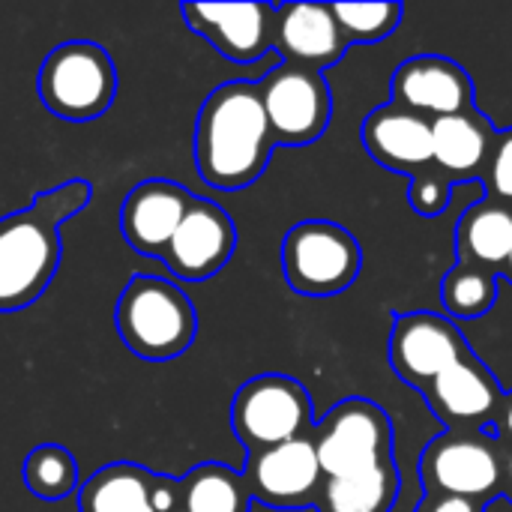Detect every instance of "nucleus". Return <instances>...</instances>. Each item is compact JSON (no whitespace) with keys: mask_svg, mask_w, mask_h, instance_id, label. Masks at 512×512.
<instances>
[{"mask_svg":"<svg viewBox=\"0 0 512 512\" xmlns=\"http://www.w3.org/2000/svg\"><path fill=\"white\" fill-rule=\"evenodd\" d=\"M243 480L255 501L276 510H297L315 504L324 486V471L318 465L315 444L306 435L270 450L249 453Z\"/></svg>","mask_w":512,"mask_h":512,"instance_id":"nucleus-11","label":"nucleus"},{"mask_svg":"<svg viewBox=\"0 0 512 512\" xmlns=\"http://www.w3.org/2000/svg\"><path fill=\"white\" fill-rule=\"evenodd\" d=\"M264 114L276 147H306L324 135L333 114L330 84L321 72L279 63L258 81Z\"/></svg>","mask_w":512,"mask_h":512,"instance_id":"nucleus-9","label":"nucleus"},{"mask_svg":"<svg viewBox=\"0 0 512 512\" xmlns=\"http://www.w3.org/2000/svg\"><path fill=\"white\" fill-rule=\"evenodd\" d=\"M150 504L153 512H177L183 510V495H180V480L153 474L150 480Z\"/></svg>","mask_w":512,"mask_h":512,"instance_id":"nucleus-30","label":"nucleus"},{"mask_svg":"<svg viewBox=\"0 0 512 512\" xmlns=\"http://www.w3.org/2000/svg\"><path fill=\"white\" fill-rule=\"evenodd\" d=\"M459 264L501 273L512 249V210L486 198L468 207L456 225Z\"/></svg>","mask_w":512,"mask_h":512,"instance_id":"nucleus-20","label":"nucleus"},{"mask_svg":"<svg viewBox=\"0 0 512 512\" xmlns=\"http://www.w3.org/2000/svg\"><path fill=\"white\" fill-rule=\"evenodd\" d=\"M90 201V183L87 180H69L51 192H39L30 204L36 216H42L48 225L60 228L69 216L81 213Z\"/></svg>","mask_w":512,"mask_h":512,"instance_id":"nucleus-27","label":"nucleus"},{"mask_svg":"<svg viewBox=\"0 0 512 512\" xmlns=\"http://www.w3.org/2000/svg\"><path fill=\"white\" fill-rule=\"evenodd\" d=\"M234 246H237V228L231 216L219 204L207 198H195L159 258L168 264L174 276L201 282L216 276L228 264Z\"/></svg>","mask_w":512,"mask_h":512,"instance_id":"nucleus-13","label":"nucleus"},{"mask_svg":"<svg viewBox=\"0 0 512 512\" xmlns=\"http://www.w3.org/2000/svg\"><path fill=\"white\" fill-rule=\"evenodd\" d=\"M195 195L171 180H144L138 183L120 210V231L126 243L141 255H162Z\"/></svg>","mask_w":512,"mask_h":512,"instance_id":"nucleus-17","label":"nucleus"},{"mask_svg":"<svg viewBox=\"0 0 512 512\" xmlns=\"http://www.w3.org/2000/svg\"><path fill=\"white\" fill-rule=\"evenodd\" d=\"M492 144H495V132L486 123V117L477 114L474 108L432 120V150H435L432 165L453 183L486 171Z\"/></svg>","mask_w":512,"mask_h":512,"instance_id":"nucleus-19","label":"nucleus"},{"mask_svg":"<svg viewBox=\"0 0 512 512\" xmlns=\"http://www.w3.org/2000/svg\"><path fill=\"white\" fill-rule=\"evenodd\" d=\"M42 105L69 123L102 117L117 93L114 60L99 42H63L48 51L39 66Z\"/></svg>","mask_w":512,"mask_h":512,"instance_id":"nucleus-3","label":"nucleus"},{"mask_svg":"<svg viewBox=\"0 0 512 512\" xmlns=\"http://www.w3.org/2000/svg\"><path fill=\"white\" fill-rule=\"evenodd\" d=\"M60 264L57 228L30 207L0 219V312H18L42 297Z\"/></svg>","mask_w":512,"mask_h":512,"instance_id":"nucleus-8","label":"nucleus"},{"mask_svg":"<svg viewBox=\"0 0 512 512\" xmlns=\"http://www.w3.org/2000/svg\"><path fill=\"white\" fill-rule=\"evenodd\" d=\"M273 147L258 81H228L207 96L195 123V162L207 186L234 192L255 183Z\"/></svg>","mask_w":512,"mask_h":512,"instance_id":"nucleus-1","label":"nucleus"},{"mask_svg":"<svg viewBox=\"0 0 512 512\" xmlns=\"http://www.w3.org/2000/svg\"><path fill=\"white\" fill-rule=\"evenodd\" d=\"M501 273H504V276L512 282V249H510V258H507V264H504V270H501Z\"/></svg>","mask_w":512,"mask_h":512,"instance_id":"nucleus-34","label":"nucleus"},{"mask_svg":"<svg viewBox=\"0 0 512 512\" xmlns=\"http://www.w3.org/2000/svg\"><path fill=\"white\" fill-rule=\"evenodd\" d=\"M363 144L390 171L420 174L432 165V120L399 105H381L363 120Z\"/></svg>","mask_w":512,"mask_h":512,"instance_id":"nucleus-18","label":"nucleus"},{"mask_svg":"<svg viewBox=\"0 0 512 512\" xmlns=\"http://www.w3.org/2000/svg\"><path fill=\"white\" fill-rule=\"evenodd\" d=\"M309 438L324 477H351L393 462L390 417L369 399L339 402Z\"/></svg>","mask_w":512,"mask_h":512,"instance_id":"nucleus-6","label":"nucleus"},{"mask_svg":"<svg viewBox=\"0 0 512 512\" xmlns=\"http://www.w3.org/2000/svg\"><path fill=\"white\" fill-rule=\"evenodd\" d=\"M150 480L153 474L129 465L114 462L96 471L78 492L81 512H153L150 504Z\"/></svg>","mask_w":512,"mask_h":512,"instance_id":"nucleus-22","label":"nucleus"},{"mask_svg":"<svg viewBox=\"0 0 512 512\" xmlns=\"http://www.w3.org/2000/svg\"><path fill=\"white\" fill-rule=\"evenodd\" d=\"M363 252L357 237L324 219L294 225L282 243V270L288 285L306 297H333L360 276Z\"/></svg>","mask_w":512,"mask_h":512,"instance_id":"nucleus-4","label":"nucleus"},{"mask_svg":"<svg viewBox=\"0 0 512 512\" xmlns=\"http://www.w3.org/2000/svg\"><path fill=\"white\" fill-rule=\"evenodd\" d=\"M396 498L399 468L396 462H387L351 477H324L315 507L318 512H390Z\"/></svg>","mask_w":512,"mask_h":512,"instance_id":"nucleus-21","label":"nucleus"},{"mask_svg":"<svg viewBox=\"0 0 512 512\" xmlns=\"http://www.w3.org/2000/svg\"><path fill=\"white\" fill-rule=\"evenodd\" d=\"M420 477L429 495L483 504L504 489V453L492 435L444 432L423 450Z\"/></svg>","mask_w":512,"mask_h":512,"instance_id":"nucleus-7","label":"nucleus"},{"mask_svg":"<svg viewBox=\"0 0 512 512\" xmlns=\"http://www.w3.org/2000/svg\"><path fill=\"white\" fill-rule=\"evenodd\" d=\"M486 177H489L492 201L512 207V129L495 135V144L486 162Z\"/></svg>","mask_w":512,"mask_h":512,"instance_id":"nucleus-29","label":"nucleus"},{"mask_svg":"<svg viewBox=\"0 0 512 512\" xmlns=\"http://www.w3.org/2000/svg\"><path fill=\"white\" fill-rule=\"evenodd\" d=\"M450 192H453V180H447L435 165L411 177V207L426 219L441 216L447 210Z\"/></svg>","mask_w":512,"mask_h":512,"instance_id":"nucleus-28","label":"nucleus"},{"mask_svg":"<svg viewBox=\"0 0 512 512\" xmlns=\"http://www.w3.org/2000/svg\"><path fill=\"white\" fill-rule=\"evenodd\" d=\"M417 512H483V504L477 501H462V498H438V495H429Z\"/></svg>","mask_w":512,"mask_h":512,"instance_id":"nucleus-31","label":"nucleus"},{"mask_svg":"<svg viewBox=\"0 0 512 512\" xmlns=\"http://www.w3.org/2000/svg\"><path fill=\"white\" fill-rule=\"evenodd\" d=\"M183 18L234 63H261L273 54L276 6L270 3H183Z\"/></svg>","mask_w":512,"mask_h":512,"instance_id":"nucleus-12","label":"nucleus"},{"mask_svg":"<svg viewBox=\"0 0 512 512\" xmlns=\"http://www.w3.org/2000/svg\"><path fill=\"white\" fill-rule=\"evenodd\" d=\"M441 300H444V309L453 318H480L498 300V276L486 273L480 267L456 264L444 276Z\"/></svg>","mask_w":512,"mask_h":512,"instance_id":"nucleus-25","label":"nucleus"},{"mask_svg":"<svg viewBox=\"0 0 512 512\" xmlns=\"http://www.w3.org/2000/svg\"><path fill=\"white\" fill-rule=\"evenodd\" d=\"M429 408L453 426V432H468L474 426H486L501 411V387L495 375L471 354L441 372L423 390Z\"/></svg>","mask_w":512,"mask_h":512,"instance_id":"nucleus-16","label":"nucleus"},{"mask_svg":"<svg viewBox=\"0 0 512 512\" xmlns=\"http://www.w3.org/2000/svg\"><path fill=\"white\" fill-rule=\"evenodd\" d=\"M512 501V450L504 456V489H501Z\"/></svg>","mask_w":512,"mask_h":512,"instance_id":"nucleus-33","label":"nucleus"},{"mask_svg":"<svg viewBox=\"0 0 512 512\" xmlns=\"http://www.w3.org/2000/svg\"><path fill=\"white\" fill-rule=\"evenodd\" d=\"M498 423L504 429V435L512 441V393L501 402V411H498Z\"/></svg>","mask_w":512,"mask_h":512,"instance_id":"nucleus-32","label":"nucleus"},{"mask_svg":"<svg viewBox=\"0 0 512 512\" xmlns=\"http://www.w3.org/2000/svg\"><path fill=\"white\" fill-rule=\"evenodd\" d=\"M273 51L285 63L321 72L342 60L348 42L327 3H285L276 6Z\"/></svg>","mask_w":512,"mask_h":512,"instance_id":"nucleus-15","label":"nucleus"},{"mask_svg":"<svg viewBox=\"0 0 512 512\" xmlns=\"http://www.w3.org/2000/svg\"><path fill=\"white\" fill-rule=\"evenodd\" d=\"M24 486L42 501H60L78 489V465L60 444H42L30 450L21 465Z\"/></svg>","mask_w":512,"mask_h":512,"instance_id":"nucleus-24","label":"nucleus"},{"mask_svg":"<svg viewBox=\"0 0 512 512\" xmlns=\"http://www.w3.org/2000/svg\"><path fill=\"white\" fill-rule=\"evenodd\" d=\"M177 512H183V510H177Z\"/></svg>","mask_w":512,"mask_h":512,"instance_id":"nucleus-35","label":"nucleus"},{"mask_svg":"<svg viewBox=\"0 0 512 512\" xmlns=\"http://www.w3.org/2000/svg\"><path fill=\"white\" fill-rule=\"evenodd\" d=\"M183 512H249L252 495L234 468L198 465L180 480Z\"/></svg>","mask_w":512,"mask_h":512,"instance_id":"nucleus-23","label":"nucleus"},{"mask_svg":"<svg viewBox=\"0 0 512 512\" xmlns=\"http://www.w3.org/2000/svg\"><path fill=\"white\" fill-rule=\"evenodd\" d=\"M231 426L249 453L312 435V399L288 375H258L231 402Z\"/></svg>","mask_w":512,"mask_h":512,"instance_id":"nucleus-5","label":"nucleus"},{"mask_svg":"<svg viewBox=\"0 0 512 512\" xmlns=\"http://www.w3.org/2000/svg\"><path fill=\"white\" fill-rule=\"evenodd\" d=\"M387 351L396 375L417 390H426L441 372L471 357V348L465 345L456 324L435 312L399 315L393 321Z\"/></svg>","mask_w":512,"mask_h":512,"instance_id":"nucleus-10","label":"nucleus"},{"mask_svg":"<svg viewBox=\"0 0 512 512\" xmlns=\"http://www.w3.org/2000/svg\"><path fill=\"white\" fill-rule=\"evenodd\" d=\"M114 324L123 345L147 363L180 357L198 333L192 300L162 276H132L117 300Z\"/></svg>","mask_w":512,"mask_h":512,"instance_id":"nucleus-2","label":"nucleus"},{"mask_svg":"<svg viewBox=\"0 0 512 512\" xmlns=\"http://www.w3.org/2000/svg\"><path fill=\"white\" fill-rule=\"evenodd\" d=\"M393 105L414 111L420 117H450L474 108V84L468 72L438 54H423L405 60L390 81Z\"/></svg>","mask_w":512,"mask_h":512,"instance_id":"nucleus-14","label":"nucleus"},{"mask_svg":"<svg viewBox=\"0 0 512 512\" xmlns=\"http://www.w3.org/2000/svg\"><path fill=\"white\" fill-rule=\"evenodd\" d=\"M330 9L348 45L378 42L390 36L402 21L399 3H333Z\"/></svg>","mask_w":512,"mask_h":512,"instance_id":"nucleus-26","label":"nucleus"}]
</instances>
